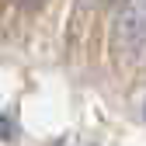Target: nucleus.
<instances>
[{"instance_id":"f257e3e1","label":"nucleus","mask_w":146,"mask_h":146,"mask_svg":"<svg viewBox=\"0 0 146 146\" xmlns=\"http://www.w3.org/2000/svg\"><path fill=\"white\" fill-rule=\"evenodd\" d=\"M115 45L129 59L146 52V0H122L115 14Z\"/></svg>"},{"instance_id":"f03ea898","label":"nucleus","mask_w":146,"mask_h":146,"mask_svg":"<svg viewBox=\"0 0 146 146\" xmlns=\"http://www.w3.org/2000/svg\"><path fill=\"white\" fill-rule=\"evenodd\" d=\"M21 4H38V0H21Z\"/></svg>"}]
</instances>
